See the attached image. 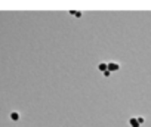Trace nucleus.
<instances>
[{"mask_svg":"<svg viewBox=\"0 0 151 127\" xmlns=\"http://www.w3.org/2000/svg\"><path fill=\"white\" fill-rule=\"evenodd\" d=\"M130 124H132V127H139V123H138V120H135V118L130 120Z\"/></svg>","mask_w":151,"mask_h":127,"instance_id":"nucleus-1","label":"nucleus"}]
</instances>
